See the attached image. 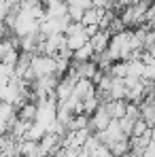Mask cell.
Here are the masks:
<instances>
[{
  "mask_svg": "<svg viewBox=\"0 0 155 157\" xmlns=\"http://www.w3.org/2000/svg\"><path fill=\"white\" fill-rule=\"evenodd\" d=\"M110 121H113V119H110V115L106 113L104 104H100V108H98V110H96V113L89 117V128H91V130L98 134V132L106 130V128L110 125Z\"/></svg>",
  "mask_w": 155,
  "mask_h": 157,
  "instance_id": "obj_5",
  "label": "cell"
},
{
  "mask_svg": "<svg viewBox=\"0 0 155 157\" xmlns=\"http://www.w3.org/2000/svg\"><path fill=\"white\" fill-rule=\"evenodd\" d=\"M104 15H106V11L104 9H98V6H91V9H87L85 11V15H83V26H100L104 19Z\"/></svg>",
  "mask_w": 155,
  "mask_h": 157,
  "instance_id": "obj_11",
  "label": "cell"
},
{
  "mask_svg": "<svg viewBox=\"0 0 155 157\" xmlns=\"http://www.w3.org/2000/svg\"><path fill=\"white\" fill-rule=\"evenodd\" d=\"M140 119L149 123V128H155V98L147 96L145 102L140 104Z\"/></svg>",
  "mask_w": 155,
  "mask_h": 157,
  "instance_id": "obj_9",
  "label": "cell"
},
{
  "mask_svg": "<svg viewBox=\"0 0 155 157\" xmlns=\"http://www.w3.org/2000/svg\"><path fill=\"white\" fill-rule=\"evenodd\" d=\"M151 2L145 0V2H138V4H130V6H123L121 11V21L126 24V28H140L147 24V11H149Z\"/></svg>",
  "mask_w": 155,
  "mask_h": 157,
  "instance_id": "obj_1",
  "label": "cell"
},
{
  "mask_svg": "<svg viewBox=\"0 0 155 157\" xmlns=\"http://www.w3.org/2000/svg\"><path fill=\"white\" fill-rule=\"evenodd\" d=\"M41 2H45V4H47V2H49V0H41Z\"/></svg>",
  "mask_w": 155,
  "mask_h": 157,
  "instance_id": "obj_16",
  "label": "cell"
},
{
  "mask_svg": "<svg viewBox=\"0 0 155 157\" xmlns=\"http://www.w3.org/2000/svg\"><path fill=\"white\" fill-rule=\"evenodd\" d=\"M110 38H113V34H110L108 30L100 28V30L89 38V45L94 47V51H96V53H104L106 49H108V45H110Z\"/></svg>",
  "mask_w": 155,
  "mask_h": 157,
  "instance_id": "obj_6",
  "label": "cell"
},
{
  "mask_svg": "<svg viewBox=\"0 0 155 157\" xmlns=\"http://www.w3.org/2000/svg\"><path fill=\"white\" fill-rule=\"evenodd\" d=\"M17 45H19V38H4L0 40V62H4L13 51H17Z\"/></svg>",
  "mask_w": 155,
  "mask_h": 157,
  "instance_id": "obj_12",
  "label": "cell"
},
{
  "mask_svg": "<svg viewBox=\"0 0 155 157\" xmlns=\"http://www.w3.org/2000/svg\"><path fill=\"white\" fill-rule=\"evenodd\" d=\"M45 9H47V17H45V19H62V17L68 15V4H66V0H49V2L45 4Z\"/></svg>",
  "mask_w": 155,
  "mask_h": 157,
  "instance_id": "obj_7",
  "label": "cell"
},
{
  "mask_svg": "<svg viewBox=\"0 0 155 157\" xmlns=\"http://www.w3.org/2000/svg\"><path fill=\"white\" fill-rule=\"evenodd\" d=\"M89 32H87V26H83L81 21H72L68 30H66V45L72 49V51H77L81 47H85L87 43H89Z\"/></svg>",
  "mask_w": 155,
  "mask_h": 157,
  "instance_id": "obj_3",
  "label": "cell"
},
{
  "mask_svg": "<svg viewBox=\"0 0 155 157\" xmlns=\"http://www.w3.org/2000/svg\"><path fill=\"white\" fill-rule=\"evenodd\" d=\"M68 9H81V11H87L94 6V0H66Z\"/></svg>",
  "mask_w": 155,
  "mask_h": 157,
  "instance_id": "obj_14",
  "label": "cell"
},
{
  "mask_svg": "<svg viewBox=\"0 0 155 157\" xmlns=\"http://www.w3.org/2000/svg\"><path fill=\"white\" fill-rule=\"evenodd\" d=\"M94 57H96V51H94V47H91L89 43L72 53V62H79V64H81V62H91Z\"/></svg>",
  "mask_w": 155,
  "mask_h": 157,
  "instance_id": "obj_13",
  "label": "cell"
},
{
  "mask_svg": "<svg viewBox=\"0 0 155 157\" xmlns=\"http://www.w3.org/2000/svg\"><path fill=\"white\" fill-rule=\"evenodd\" d=\"M4 38H9V26L4 21H0V40H4Z\"/></svg>",
  "mask_w": 155,
  "mask_h": 157,
  "instance_id": "obj_15",
  "label": "cell"
},
{
  "mask_svg": "<svg viewBox=\"0 0 155 157\" xmlns=\"http://www.w3.org/2000/svg\"><path fill=\"white\" fill-rule=\"evenodd\" d=\"M36 113H38V106H36V102H32V100L24 102V104L17 108V117L21 121H28V123H34L36 121Z\"/></svg>",
  "mask_w": 155,
  "mask_h": 157,
  "instance_id": "obj_10",
  "label": "cell"
},
{
  "mask_svg": "<svg viewBox=\"0 0 155 157\" xmlns=\"http://www.w3.org/2000/svg\"><path fill=\"white\" fill-rule=\"evenodd\" d=\"M30 66H32V77L34 81L43 77H57L55 72V57L53 55H45V53H34L32 59H30Z\"/></svg>",
  "mask_w": 155,
  "mask_h": 157,
  "instance_id": "obj_2",
  "label": "cell"
},
{
  "mask_svg": "<svg viewBox=\"0 0 155 157\" xmlns=\"http://www.w3.org/2000/svg\"><path fill=\"white\" fill-rule=\"evenodd\" d=\"M104 108H106V113L110 115V119H123L126 117V113H128V100H108V102H102Z\"/></svg>",
  "mask_w": 155,
  "mask_h": 157,
  "instance_id": "obj_8",
  "label": "cell"
},
{
  "mask_svg": "<svg viewBox=\"0 0 155 157\" xmlns=\"http://www.w3.org/2000/svg\"><path fill=\"white\" fill-rule=\"evenodd\" d=\"M83 151H85L89 157H115V155H113V151L104 144L96 134H91V136L87 138V142H85Z\"/></svg>",
  "mask_w": 155,
  "mask_h": 157,
  "instance_id": "obj_4",
  "label": "cell"
}]
</instances>
